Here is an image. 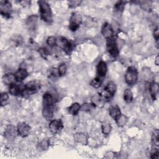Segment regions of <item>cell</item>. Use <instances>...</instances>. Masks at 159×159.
I'll use <instances>...</instances> for the list:
<instances>
[{
    "mask_svg": "<svg viewBox=\"0 0 159 159\" xmlns=\"http://www.w3.org/2000/svg\"><path fill=\"white\" fill-rule=\"evenodd\" d=\"M41 19L47 23H51L53 20L52 12L49 4L44 1H38Z\"/></svg>",
    "mask_w": 159,
    "mask_h": 159,
    "instance_id": "1",
    "label": "cell"
},
{
    "mask_svg": "<svg viewBox=\"0 0 159 159\" xmlns=\"http://www.w3.org/2000/svg\"><path fill=\"white\" fill-rule=\"evenodd\" d=\"M138 80V71L135 67L131 66L128 67L125 74V80L127 84H134Z\"/></svg>",
    "mask_w": 159,
    "mask_h": 159,
    "instance_id": "2",
    "label": "cell"
},
{
    "mask_svg": "<svg viewBox=\"0 0 159 159\" xmlns=\"http://www.w3.org/2000/svg\"><path fill=\"white\" fill-rule=\"evenodd\" d=\"M106 48L108 53L109 55L115 58H117L119 53V50L118 46L117 45L116 39L114 37L107 39V43H106Z\"/></svg>",
    "mask_w": 159,
    "mask_h": 159,
    "instance_id": "3",
    "label": "cell"
},
{
    "mask_svg": "<svg viewBox=\"0 0 159 159\" xmlns=\"http://www.w3.org/2000/svg\"><path fill=\"white\" fill-rule=\"evenodd\" d=\"M40 88V84L35 80H32L27 82L25 84V89L23 93L22 96H29L36 93Z\"/></svg>",
    "mask_w": 159,
    "mask_h": 159,
    "instance_id": "4",
    "label": "cell"
},
{
    "mask_svg": "<svg viewBox=\"0 0 159 159\" xmlns=\"http://www.w3.org/2000/svg\"><path fill=\"white\" fill-rule=\"evenodd\" d=\"M82 22V16L78 12H73L70 19L69 29L71 31L75 32L78 30Z\"/></svg>",
    "mask_w": 159,
    "mask_h": 159,
    "instance_id": "5",
    "label": "cell"
},
{
    "mask_svg": "<svg viewBox=\"0 0 159 159\" xmlns=\"http://www.w3.org/2000/svg\"><path fill=\"white\" fill-rule=\"evenodd\" d=\"M116 91V86L114 82H109L108 83L105 88H104V90L101 93L102 96L103 98L107 100H110L113 98L114 96V94Z\"/></svg>",
    "mask_w": 159,
    "mask_h": 159,
    "instance_id": "6",
    "label": "cell"
},
{
    "mask_svg": "<svg viewBox=\"0 0 159 159\" xmlns=\"http://www.w3.org/2000/svg\"><path fill=\"white\" fill-rule=\"evenodd\" d=\"M25 89V84L22 82L16 81L9 86V92L13 96H22Z\"/></svg>",
    "mask_w": 159,
    "mask_h": 159,
    "instance_id": "7",
    "label": "cell"
},
{
    "mask_svg": "<svg viewBox=\"0 0 159 159\" xmlns=\"http://www.w3.org/2000/svg\"><path fill=\"white\" fill-rule=\"evenodd\" d=\"M57 45H58L68 55L71 54L73 50V44L72 42L65 37H61L58 40H57Z\"/></svg>",
    "mask_w": 159,
    "mask_h": 159,
    "instance_id": "8",
    "label": "cell"
},
{
    "mask_svg": "<svg viewBox=\"0 0 159 159\" xmlns=\"http://www.w3.org/2000/svg\"><path fill=\"white\" fill-rule=\"evenodd\" d=\"M0 11L2 16L5 18H9L12 11L11 2L7 1H1L0 2Z\"/></svg>",
    "mask_w": 159,
    "mask_h": 159,
    "instance_id": "9",
    "label": "cell"
},
{
    "mask_svg": "<svg viewBox=\"0 0 159 159\" xmlns=\"http://www.w3.org/2000/svg\"><path fill=\"white\" fill-rule=\"evenodd\" d=\"M54 105L52 104H43L42 108V115L44 119L50 121L52 120L54 114Z\"/></svg>",
    "mask_w": 159,
    "mask_h": 159,
    "instance_id": "10",
    "label": "cell"
},
{
    "mask_svg": "<svg viewBox=\"0 0 159 159\" xmlns=\"http://www.w3.org/2000/svg\"><path fill=\"white\" fill-rule=\"evenodd\" d=\"M30 130V126L24 122H20L17 125V134L21 137H27Z\"/></svg>",
    "mask_w": 159,
    "mask_h": 159,
    "instance_id": "11",
    "label": "cell"
},
{
    "mask_svg": "<svg viewBox=\"0 0 159 159\" xmlns=\"http://www.w3.org/2000/svg\"><path fill=\"white\" fill-rule=\"evenodd\" d=\"M49 129L52 134L60 133L63 128V123L60 120L52 119L49 122Z\"/></svg>",
    "mask_w": 159,
    "mask_h": 159,
    "instance_id": "12",
    "label": "cell"
},
{
    "mask_svg": "<svg viewBox=\"0 0 159 159\" xmlns=\"http://www.w3.org/2000/svg\"><path fill=\"white\" fill-rule=\"evenodd\" d=\"M101 34L106 39H111L114 36V30L111 25L108 22H105L101 28Z\"/></svg>",
    "mask_w": 159,
    "mask_h": 159,
    "instance_id": "13",
    "label": "cell"
},
{
    "mask_svg": "<svg viewBox=\"0 0 159 159\" xmlns=\"http://www.w3.org/2000/svg\"><path fill=\"white\" fill-rule=\"evenodd\" d=\"M104 99L101 93H97L91 98V104L93 107H102L104 105Z\"/></svg>",
    "mask_w": 159,
    "mask_h": 159,
    "instance_id": "14",
    "label": "cell"
},
{
    "mask_svg": "<svg viewBox=\"0 0 159 159\" xmlns=\"http://www.w3.org/2000/svg\"><path fill=\"white\" fill-rule=\"evenodd\" d=\"M97 75L98 76L103 78L107 72V65L106 63L102 60H101L97 65Z\"/></svg>",
    "mask_w": 159,
    "mask_h": 159,
    "instance_id": "15",
    "label": "cell"
},
{
    "mask_svg": "<svg viewBox=\"0 0 159 159\" xmlns=\"http://www.w3.org/2000/svg\"><path fill=\"white\" fill-rule=\"evenodd\" d=\"M28 76V72L27 70L24 68H19L16 72L14 73V76L16 81L22 82L24 80H25Z\"/></svg>",
    "mask_w": 159,
    "mask_h": 159,
    "instance_id": "16",
    "label": "cell"
},
{
    "mask_svg": "<svg viewBox=\"0 0 159 159\" xmlns=\"http://www.w3.org/2000/svg\"><path fill=\"white\" fill-rule=\"evenodd\" d=\"M158 84L155 82H152L148 85V91L151 98L153 100H155L157 98V95L158 92Z\"/></svg>",
    "mask_w": 159,
    "mask_h": 159,
    "instance_id": "17",
    "label": "cell"
},
{
    "mask_svg": "<svg viewBox=\"0 0 159 159\" xmlns=\"http://www.w3.org/2000/svg\"><path fill=\"white\" fill-rule=\"evenodd\" d=\"M17 134V129L12 125H9L6 127L4 131V135L7 139H13L16 137V134Z\"/></svg>",
    "mask_w": 159,
    "mask_h": 159,
    "instance_id": "18",
    "label": "cell"
},
{
    "mask_svg": "<svg viewBox=\"0 0 159 159\" xmlns=\"http://www.w3.org/2000/svg\"><path fill=\"white\" fill-rule=\"evenodd\" d=\"M109 115L114 120H115L119 116H120L122 114L120 112V108L117 105H114L111 106L109 108Z\"/></svg>",
    "mask_w": 159,
    "mask_h": 159,
    "instance_id": "19",
    "label": "cell"
},
{
    "mask_svg": "<svg viewBox=\"0 0 159 159\" xmlns=\"http://www.w3.org/2000/svg\"><path fill=\"white\" fill-rule=\"evenodd\" d=\"M75 140L83 145H86L88 142V137L86 134L83 133H77L74 136Z\"/></svg>",
    "mask_w": 159,
    "mask_h": 159,
    "instance_id": "20",
    "label": "cell"
},
{
    "mask_svg": "<svg viewBox=\"0 0 159 159\" xmlns=\"http://www.w3.org/2000/svg\"><path fill=\"white\" fill-rule=\"evenodd\" d=\"M2 81L3 83L6 85H11V84L16 82L14 74L12 73H8L4 75L2 77Z\"/></svg>",
    "mask_w": 159,
    "mask_h": 159,
    "instance_id": "21",
    "label": "cell"
},
{
    "mask_svg": "<svg viewBox=\"0 0 159 159\" xmlns=\"http://www.w3.org/2000/svg\"><path fill=\"white\" fill-rule=\"evenodd\" d=\"M81 110V106L79 103L78 102H74L73 103L70 107L68 108V112L73 115V116H76V114H78L79 111Z\"/></svg>",
    "mask_w": 159,
    "mask_h": 159,
    "instance_id": "22",
    "label": "cell"
},
{
    "mask_svg": "<svg viewBox=\"0 0 159 159\" xmlns=\"http://www.w3.org/2000/svg\"><path fill=\"white\" fill-rule=\"evenodd\" d=\"M115 121L119 127H123L128 121V118L125 115L121 114L116 119Z\"/></svg>",
    "mask_w": 159,
    "mask_h": 159,
    "instance_id": "23",
    "label": "cell"
},
{
    "mask_svg": "<svg viewBox=\"0 0 159 159\" xmlns=\"http://www.w3.org/2000/svg\"><path fill=\"white\" fill-rule=\"evenodd\" d=\"M37 17L34 15H32L27 20V25L30 29H34L35 26L37 24Z\"/></svg>",
    "mask_w": 159,
    "mask_h": 159,
    "instance_id": "24",
    "label": "cell"
},
{
    "mask_svg": "<svg viewBox=\"0 0 159 159\" xmlns=\"http://www.w3.org/2000/svg\"><path fill=\"white\" fill-rule=\"evenodd\" d=\"M123 98H124V100L127 103H130V102H132V101L133 100V94H132V92L131 91L130 89H126L124 91V95H123Z\"/></svg>",
    "mask_w": 159,
    "mask_h": 159,
    "instance_id": "25",
    "label": "cell"
},
{
    "mask_svg": "<svg viewBox=\"0 0 159 159\" xmlns=\"http://www.w3.org/2000/svg\"><path fill=\"white\" fill-rule=\"evenodd\" d=\"M125 4V2H124V1H119V2H117L114 5V9L116 13L120 14L124 9Z\"/></svg>",
    "mask_w": 159,
    "mask_h": 159,
    "instance_id": "26",
    "label": "cell"
},
{
    "mask_svg": "<svg viewBox=\"0 0 159 159\" xmlns=\"http://www.w3.org/2000/svg\"><path fill=\"white\" fill-rule=\"evenodd\" d=\"M102 83V78H101L99 76H97V77L93 78L91 81L90 85L94 88H98L99 87L101 86Z\"/></svg>",
    "mask_w": 159,
    "mask_h": 159,
    "instance_id": "27",
    "label": "cell"
},
{
    "mask_svg": "<svg viewBox=\"0 0 159 159\" xmlns=\"http://www.w3.org/2000/svg\"><path fill=\"white\" fill-rule=\"evenodd\" d=\"M111 129H112V127H111L110 124L107 123V122H104L102 124L101 130H102V132L103 133V134H104V135L109 134L111 131Z\"/></svg>",
    "mask_w": 159,
    "mask_h": 159,
    "instance_id": "28",
    "label": "cell"
},
{
    "mask_svg": "<svg viewBox=\"0 0 159 159\" xmlns=\"http://www.w3.org/2000/svg\"><path fill=\"white\" fill-rule=\"evenodd\" d=\"M159 132L158 129H155L152 134V143L154 145L158 147L159 145Z\"/></svg>",
    "mask_w": 159,
    "mask_h": 159,
    "instance_id": "29",
    "label": "cell"
},
{
    "mask_svg": "<svg viewBox=\"0 0 159 159\" xmlns=\"http://www.w3.org/2000/svg\"><path fill=\"white\" fill-rule=\"evenodd\" d=\"M9 94L6 92H4L1 94V106L2 107L7 104L9 102Z\"/></svg>",
    "mask_w": 159,
    "mask_h": 159,
    "instance_id": "30",
    "label": "cell"
},
{
    "mask_svg": "<svg viewBox=\"0 0 159 159\" xmlns=\"http://www.w3.org/2000/svg\"><path fill=\"white\" fill-rule=\"evenodd\" d=\"M57 69H58L59 76H63L66 74L67 67H66V64L65 63H63L59 65V66Z\"/></svg>",
    "mask_w": 159,
    "mask_h": 159,
    "instance_id": "31",
    "label": "cell"
},
{
    "mask_svg": "<svg viewBox=\"0 0 159 159\" xmlns=\"http://www.w3.org/2000/svg\"><path fill=\"white\" fill-rule=\"evenodd\" d=\"M150 158L152 159H158L159 158V150L158 148H152L150 152Z\"/></svg>",
    "mask_w": 159,
    "mask_h": 159,
    "instance_id": "32",
    "label": "cell"
},
{
    "mask_svg": "<svg viewBox=\"0 0 159 159\" xmlns=\"http://www.w3.org/2000/svg\"><path fill=\"white\" fill-rule=\"evenodd\" d=\"M39 53H40V56L44 59H47V57L50 55V52L46 48L43 47L39 49Z\"/></svg>",
    "mask_w": 159,
    "mask_h": 159,
    "instance_id": "33",
    "label": "cell"
},
{
    "mask_svg": "<svg viewBox=\"0 0 159 159\" xmlns=\"http://www.w3.org/2000/svg\"><path fill=\"white\" fill-rule=\"evenodd\" d=\"M57 40L56 39L55 37L51 36L47 38V43L50 47H53L55 45H57Z\"/></svg>",
    "mask_w": 159,
    "mask_h": 159,
    "instance_id": "34",
    "label": "cell"
},
{
    "mask_svg": "<svg viewBox=\"0 0 159 159\" xmlns=\"http://www.w3.org/2000/svg\"><path fill=\"white\" fill-rule=\"evenodd\" d=\"M49 146V142L48 140H43L39 144V147L40 150H46Z\"/></svg>",
    "mask_w": 159,
    "mask_h": 159,
    "instance_id": "35",
    "label": "cell"
},
{
    "mask_svg": "<svg viewBox=\"0 0 159 159\" xmlns=\"http://www.w3.org/2000/svg\"><path fill=\"white\" fill-rule=\"evenodd\" d=\"M81 3V1H76V0H73V1H68V6L70 8H75L80 6Z\"/></svg>",
    "mask_w": 159,
    "mask_h": 159,
    "instance_id": "36",
    "label": "cell"
},
{
    "mask_svg": "<svg viewBox=\"0 0 159 159\" xmlns=\"http://www.w3.org/2000/svg\"><path fill=\"white\" fill-rule=\"evenodd\" d=\"M93 105L89 103H84L83 104L82 106H81V110L83 111H89Z\"/></svg>",
    "mask_w": 159,
    "mask_h": 159,
    "instance_id": "37",
    "label": "cell"
},
{
    "mask_svg": "<svg viewBox=\"0 0 159 159\" xmlns=\"http://www.w3.org/2000/svg\"><path fill=\"white\" fill-rule=\"evenodd\" d=\"M153 37L155 39L157 44L158 43V39H159V32H158V27H157L153 31Z\"/></svg>",
    "mask_w": 159,
    "mask_h": 159,
    "instance_id": "38",
    "label": "cell"
},
{
    "mask_svg": "<svg viewBox=\"0 0 159 159\" xmlns=\"http://www.w3.org/2000/svg\"><path fill=\"white\" fill-rule=\"evenodd\" d=\"M155 63V64H156L157 65H158V55L156 57Z\"/></svg>",
    "mask_w": 159,
    "mask_h": 159,
    "instance_id": "39",
    "label": "cell"
}]
</instances>
